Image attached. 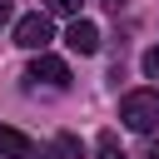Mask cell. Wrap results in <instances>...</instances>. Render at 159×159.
<instances>
[{"label":"cell","mask_w":159,"mask_h":159,"mask_svg":"<svg viewBox=\"0 0 159 159\" xmlns=\"http://www.w3.org/2000/svg\"><path fill=\"white\" fill-rule=\"evenodd\" d=\"M119 124L134 134H154L159 129V89H129L119 99Z\"/></svg>","instance_id":"6da1fadb"},{"label":"cell","mask_w":159,"mask_h":159,"mask_svg":"<svg viewBox=\"0 0 159 159\" xmlns=\"http://www.w3.org/2000/svg\"><path fill=\"white\" fill-rule=\"evenodd\" d=\"M50 15L45 10H35V15H20L15 20V45L20 50H35V55H45V45H50Z\"/></svg>","instance_id":"7a4b0ae2"},{"label":"cell","mask_w":159,"mask_h":159,"mask_svg":"<svg viewBox=\"0 0 159 159\" xmlns=\"http://www.w3.org/2000/svg\"><path fill=\"white\" fill-rule=\"evenodd\" d=\"M25 80H45V84L65 89V84H70V65H65L60 55H35V65H30V75H25Z\"/></svg>","instance_id":"3957f363"},{"label":"cell","mask_w":159,"mask_h":159,"mask_svg":"<svg viewBox=\"0 0 159 159\" xmlns=\"http://www.w3.org/2000/svg\"><path fill=\"white\" fill-rule=\"evenodd\" d=\"M65 45H70L75 55H94V50H99V30H94V20H70Z\"/></svg>","instance_id":"277c9868"},{"label":"cell","mask_w":159,"mask_h":159,"mask_svg":"<svg viewBox=\"0 0 159 159\" xmlns=\"http://www.w3.org/2000/svg\"><path fill=\"white\" fill-rule=\"evenodd\" d=\"M0 154H5V159H30V154H35V144H30L20 129L0 124Z\"/></svg>","instance_id":"5b68a950"},{"label":"cell","mask_w":159,"mask_h":159,"mask_svg":"<svg viewBox=\"0 0 159 159\" xmlns=\"http://www.w3.org/2000/svg\"><path fill=\"white\" fill-rule=\"evenodd\" d=\"M45 10H50V15H70V20H80V0H45Z\"/></svg>","instance_id":"8992f818"},{"label":"cell","mask_w":159,"mask_h":159,"mask_svg":"<svg viewBox=\"0 0 159 159\" xmlns=\"http://www.w3.org/2000/svg\"><path fill=\"white\" fill-rule=\"evenodd\" d=\"M144 75H149V80H159V45H154V50H144Z\"/></svg>","instance_id":"52a82bcc"},{"label":"cell","mask_w":159,"mask_h":159,"mask_svg":"<svg viewBox=\"0 0 159 159\" xmlns=\"http://www.w3.org/2000/svg\"><path fill=\"white\" fill-rule=\"evenodd\" d=\"M99 159H119L114 154V134H99Z\"/></svg>","instance_id":"ba28073f"},{"label":"cell","mask_w":159,"mask_h":159,"mask_svg":"<svg viewBox=\"0 0 159 159\" xmlns=\"http://www.w3.org/2000/svg\"><path fill=\"white\" fill-rule=\"evenodd\" d=\"M10 15H15V5H10V0H0V25H10Z\"/></svg>","instance_id":"9c48e42d"},{"label":"cell","mask_w":159,"mask_h":159,"mask_svg":"<svg viewBox=\"0 0 159 159\" xmlns=\"http://www.w3.org/2000/svg\"><path fill=\"white\" fill-rule=\"evenodd\" d=\"M144 159H159V144H149V149H144Z\"/></svg>","instance_id":"30bf717a"},{"label":"cell","mask_w":159,"mask_h":159,"mask_svg":"<svg viewBox=\"0 0 159 159\" xmlns=\"http://www.w3.org/2000/svg\"><path fill=\"white\" fill-rule=\"evenodd\" d=\"M99 5H109V10H119V5H124V0H99Z\"/></svg>","instance_id":"8fae6325"}]
</instances>
